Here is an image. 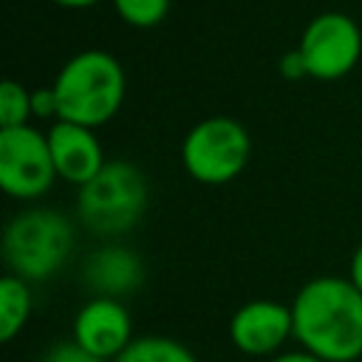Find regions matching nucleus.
Here are the masks:
<instances>
[{
    "label": "nucleus",
    "instance_id": "obj_1",
    "mask_svg": "<svg viewBox=\"0 0 362 362\" xmlns=\"http://www.w3.org/2000/svg\"><path fill=\"white\" fill-rule=\"evenodd\" d=\"M294 342L322 362H356L362 356V291L337 274H320L294 294Z\"/></svg>",
    "mask_w": 362,
    "mask_h": 362
},
{
    "label": "nucleus",
    "instance_id": "obj_2",
    "mask_svg": "<svg viewBox=\"0 0 362 362\" xmlns=\"http://www.w3.org/2000/svg\"><path fill=\"white\" fill-rule=\"evenodd\" d=\"M51 90L57 99V122H74L96 130L122 110L127 76L110 51L85 48L62 62Z\"/></svg>",
    "mask_w": 362,
    "mask_h": 362
},
{
    "label": "nucleus",
    "instance_id": "obj_3",
    "mask_svg": "<svg viewBox=\"0 0 362 362\" xmlns=\"http://www.w3.org/2000/svg\"><path fill=\"white\" fill-rule=\"evenodd\" d=\"M76 246L74 221L54 206H28L8 218L3 229V260L25 283L54 277Z\"/></svg>",
    "mask_w": 362,
    "mask_h": 362
},
{
    "label": "nucleus",
    "instance_id": "obj_4",
    "mask_svg": "<svg viewBox=\"0 0 362 362\" xmlns=\"http://www.w3.org/2000/svg\"><path fill=\"white\" fill-rule=\"evenodd\" d=\"M147 178L133 161H107L76 189V218L96 238L127 235L147 209Z\"/></svg>",
    "mask_w": 362,
    "mask_h": 362
},
{
    "label": "nucleus",
    "instance_id": "obj_5",
    "mask_svg": "<svg viewBox=\"0 0 362 362\" xmlns=\"http://www.w3.org/2000/svg\"><path fill=\"white\" fill-rule=\"evenodd\" d=\"M252 158V136L232 116L195 122L181 141V164L198 184L218 187L235 181Z\"/></svg>",
    "mask_w": 362,
    "mask_h": 362
},
{
    "label": "nucleus",
    "instance_id": "obj_6",
    "mask_svg": "<svg viewBox=\"0 0 362 362\" xmlns=\"http://www.w3.org/2000/svg\"><path fill=\"white\" fill-rule=\"evenodd\" d=\"M297 51L308 79H345L362 59V25L345 11H322L303 28Z\"/></svg>",
    "mask_w": 362,
    "mask_h": 362
},
{
    "label": "nucleus",
    "instance_id": "obj_7",
    "mask_svg": "<svg viewBox=\"0 0 362 362\" xmlns=\"http://www.w3.org/2000/svg\"><path fill=\"white\" fill-rule=\"evenodd\" d=\"M57 181L48 136L34 127L0 130V187L8 198L40 201Z\"/></svg>",
    "mask_w": 362,
    "mask_h": 362
},
{
    "label": "nucleus",
    "instance_id": "obj_8",
    "mask_svg": "<svg viewBox=\"0 0 362 362\" xmlns=\"http://www.w3.org/2000/svg\"><path fill=\"white\" fill-rule=\"evenodd\" d=\"M294 339L291 305L277 300H249L229 320V342L255 359H272Z\"/></svg>",
    "mask_w": 362,
    "mask_h": 362
},
{
    "label": "nucleus",
    "instance_id": "obj_9",
    "mask_svg": "<svg viewBox=\"0 0 362 362\" xmlns=\"http://www.w3.org/2000/svg\"><path fill=\"white\" fill-rule=\"evenodd\" d=\"M71 339L82 345L88 354L113 362L136 337H133V317L122 300L113 297H90L79 305L74 317Z\"/></svg>",
    "mask_w": 362,
    "mask_h": 362
},
{
    "label": "nucleus",
    "instance_id": "obj_10",
    "mask_svg": "<svg viewBox=\"0 0 362 362\" xmlns=\"http://www.w3.org/2000/svg\"><path fill=\"white\" fill-rule=\"evenodd\" d=\"M45 136H48L54 167H57V178L74 184L76 189L88 184L93 175H99V170L107 164L102 141L90 127H82L74 122H51Z\"/></svg>",
    "mask_w": 362,
    "mask_h": 362
},
{
    "label": "nucleus",
    "instance_id": "obj_11",
    "mask_svg": "<svg viewBox=\"0 0 362 362\" xmlns=\"http://www.w3.org/2000/svg\"><path fill=\"white\" fill-rule=\"evenodd\" d=\"M82 283L93 297L122 300L141 288L144 263L133 249L122 243H102L82 260Z\"/></svg>",
    "mask_w": 362,
    "mask_h": 362
},
{
    "label": "nucleus",
    "instance_id": "obj_12",
    "mask_svg": "<svg viewBox=\"0 0 362 362\" xmlns=\"http://www.w3.org/2000/svg\"><path fill=\"white\" fill-rule=\"evenodd\" d=\"M31 308H34L31 283L6 272L0 277V339L3 342H11L17 334H23V328L28 325Z\"/></svg>",
    "mask_w": 362,
    "mask_h": 362
},
{
    "label": "nucleus",
    "instance_id": "obj_13",
    "mask_svg": "<svg viewBox=\"0 0 362 362\" xmlns=\"http://www.w3.org/2000/svg\"><path fill=\"white\" fill-rule=\"evenodd\" d=\"M113 362H198V356L173 337L147 334L136 337Z\"/></svg>",
    "mask_w": 362,
    "mask_h": 362
},
{
    "label": "nucleus",
    "instance_id": "obj_14",
    "mask_svg": "<svg viewBox=\"0 0 362 362\" xmlns=\"http://www.w3.org/2000/svg\"><path fill=\"white\" fill-rule=\"evenodd\" d=\"M31 93L23 82L17 79H3L0 85V130L8 127H23L34 119V107H31Z\"/></svg>",
    "mask_w": 362,
    "mask_h": 362
},
{
    "label": "nucleus",
    "instance_id": "obj_15",
    "mask_svg": "<svg viewBox=\"0 0 362 362\" xmlns=\"http://www.w3.org/2000/svg\"><path fill=\"white\" fill-rule=\"evenodd\" d=\"M116 17L130 28H153L164 23L173 0H110Z\"/></svg>",
    "mask_w": 362,
    "mask_h": 362
},
{
    "label": "nucleus",
    "instance_id": "obj_16",
    "mask_svg": "<svg viewBox=\"0 0 362 362\" xmlns=\"http://www.w3.org/2000/svg\"><path fill=\"white\" fill-rule=\"evenodd\" d=\"M40 362H105V359L88 354V351H85L82 345H76L74 339H62V342H54V345L45 351V356H42Z\"/></svg>",
    "mask_w": 362,
    "mask_h": 362
},
{
    "label": "nucleus",
    "instance_id": "obj_17",
    "mask_svg": "<svg viewBox=\"0 0 362 362\" xmlns=\"http://www.w3.org/2000/svg\"><path fill=\"white\" fill-rule=\"evenodd\" d=\"M31 107H34V119H54L57 122V99L51 88H37L31 93Z\"/></svg>",
    "mask_w": 362,
    "mask_h": 362
},
{
    "label": "nucleus",
    "instance_id": "obj_18",
    "mask_svg": "<svg viewBox=\"0 0 362 362\" xmlns=\"http://www.w3.org/2000/svg\"><path fill=\"white\" fill-rule=\"evenodd\" d=\"M280 74H283L286 79H308L305 62H303V57H300L297 48H291V51H286V54L280 57Z\"/></svg>",
    "mask_w": 362,
    "mask_h": 362
},
{
    "label": "nucleus",
    "instance_id": "obj_19",
    "mask_svg": "<svg viewBox=\"0 0 362 362\" xmlns=\"http://www.w3.org/2000/svg\"><path fill=\"white\" fill-rule=\"evenodd\" d=\"M348 280L362 291V240H359V246H356L354 255H351V263H348Z\"/></svg>",
    "mask_w": 362,
    "mask_h": 362
},
{
    "label": "nucleus",
    "instance_id": "obj_20",
    "mask_svg": "<svg viewBox=\"0 0 362 362\" xmlns=\"http://www.w3.org/2000/svg\"><path fill=\"white\" fill-rule=\"evenodd\" d=\"M266 362H322V359H317L314 354L297 348V351H280L277 356H272V359H266Z\"/></svg>",
    "mask_w": 362,
    "mask_h": 362
},
{
    "label": "nucleus",
    "instance_id": "obj_21",
    "mask_svg": "<svg viewBox=\"0 0 362 362\" xmlns=\"http://www.w3.org/2000/svg\"><path fill=\"white\" fill-rule=\"evenodd\" d=\"M48 3H54V6H59V8L82 11V8H90V6H96V3H102V0H48Z\"/></svg>",
    "mask_w": 362,
    "mask_h": 362
}]
</instances>
